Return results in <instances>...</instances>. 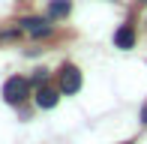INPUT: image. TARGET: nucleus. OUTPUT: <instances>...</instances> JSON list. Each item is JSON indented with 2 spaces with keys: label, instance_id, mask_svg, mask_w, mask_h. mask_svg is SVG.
Listing matches in <instances>:
<instances>
[{
  "label": "nucleus",
  "instance_id": "8",
  "mask_svg": "<svg viewBox=\"0 0 147 144\" xmlns=\"http://www.w3.org/2000/svg\"><path fill=\"white\" fill-rule=\"evenodd\" d=\"M141 123H147V102H144V108H141Z\"/></svg>",
  "mask_w": 147,
  "mask_h": 144
},
{
  "label": "nucleus",
  "instance_id": "9",
  "mask_svg": "<svg viewBox=\"0 0 147 144\" xmlns=\"http://www.w3.org/2000/svg\"><path fill=\"white\" fill-rule=\"evenodd\" d=\"M126 144H129V141H126Z\"/></svg>",
  "mask_w": 147,
  "mask_h": 144
},
{
  "label": "nucleus",
  "instance_id": "4",
  "mask_svg": "<svg viewBox=\"0 0 147 144\" xmlns=\"http://www.w3.org/2000/svg\"><path fill=\"white\" fill-rule=\"evenodd\" d=\"M21 27L27 30L30 36H48L51 33V24L42 21V18H21Z\"/></svg>",
  "mask_w": 147,
  "mask_h": 144
},
{
  "label": "nucleus",
  "instance_id": "5",
  "mask_svg": "<svg viewBox=\"0 0 147 144\" xmlns=\"http://www.w3.org/2000/svg\"><path fill=\"white\" fill-rule=\"evenodd\" d=\"M57 99H60V96H57V90L45 87V84L36 90V105H39V108H54V105H57Z\"/></svg>",
  "mask_w": 147,
  "mask_h": 144
},
{
  "label": "nucleus",
  "instance_id": "7",
  "mask_svg": "<svg viewBox=\"0 0 147 144\" xmlns=\"http://www.w3.org/2000/svg\"><path fill=\"white\" fill-rule=\"evenodd\" d=\"M45 81H48V72H45V69H36V75H33V84H39V87H42Z\"/></svg>",
  "mask_w": 147,
  "mask_h": 144
},
{
  "label": "nucleus",
  "instance_id": "1",
  "mask_svg": "<svg viewBox=\"0 0 147 144\" xmlns=\"http://www.w3.org/2000/svg\"><path fill=\"white\" fill-rule=\"evenodd\" d=\"M27 87H30V81H27V78L12 75L9 81L3 84V99L9 102V105H21V102L27 99Z\"/></svg>",
  "mask_w": 147,
  "mask_h": 144
},
{
  "label": "nucleus",
  "instance_id": "6",
  "mask_svg": "<svg viewBox=\"0 0 147 144\" xmlns=\"http://www.w3.org/2000/svg\"><path fill=\"white\" fill-rule=\"evenodd\" d=\"M69 9H72L69 0H51V3H48V15H51V18H63V15H69Z\"/></svg>",
  "mask_w": 147,
  "mask_h": 144
},
{
  "label": "nucleus",
  "instance_id": "3",
  "mask_svg": "<svg viewBox=\"0 0 147 144\" xmlns=\"http://www.w3.org/2000/svg\"><path fill=\"white\" fill-rule=\"evenodd\" d=\"M114 45L117 48H132V45H135V27H132V24H120L117 27V33H114Z\"/></svg>",
  "mask_w": 147,
  "mask_h": 144
},
{
  "label": "nucleus",
  "instance_id": "2",
  "mask_svg": "<svg viewBox=\"0 0 147 144\" xmlns=\"http://www.w3.org/2000/svg\"><path fill=\"white\" fill-rule=\"evenodd\" d=\"M60 90L63 93H78L81 90V72L72 63H63L60 66Z\"/></svg>",
  "mask_w": 147,
  "mask_h": 144
}]
</instances>
